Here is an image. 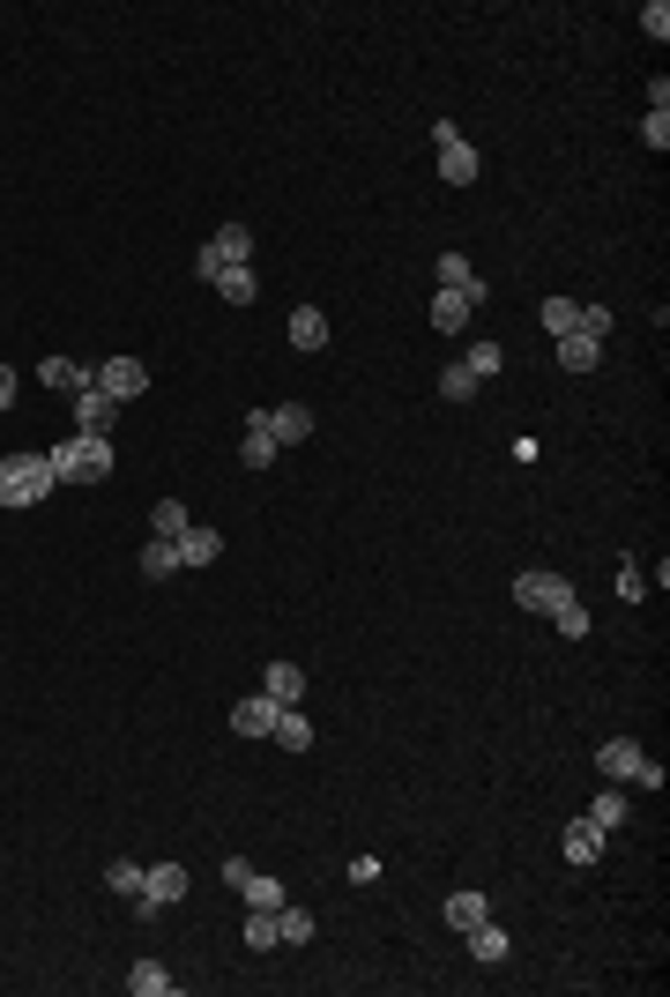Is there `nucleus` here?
I'll return each instance as SVG.
<instances>
[{
	"mask_svg": "<svg viewBox=\"0 0 670 997\" xmlns=\"http://www.w3.org/2000/svg\"><path fill=\"white\" fill-rule=\"evenodd\" d=\"M603 841H611V833H603V827H596V819L582 812V819H566V833H559V856H566V864H582V872H588V864L603 856Z\"/></svg>",
	"mask_w": 670,
	"mask_h": 997,
	"instance_id": "9",
	"label": "nucleus"
},
{
	"mask_svg": "<svg viewBox=\"0 0 670 997\" xmlns=\"http://www.w3.org/2000/svg\"><path fill=\"white\" fill-rule=\"evenodd\" d=\"M447 923H455V930H469V923H484V915H492V901H484V893H469V886H462V893H447Z\"/></svg>",
	"mask_w": 670,
	"mask_h": 997,
	"instance_id": "27",
	"label": "nucleus"
},
{
	"mask_svg": "<svg viewBox=\"0 0 670 997\" xmlns=\"http://www.w3.org/2000/svg\"><path fill=\"white\" fill-rule=\"evenodd\" d=\"M127 990H134V997H171L179 983H171V968H165V960H134V975H127Z\"/></svg>",
	"mask_w": 670,
	"mask_h": 997,
	"instance_id": "24",
	"label": "nucleus"
},
{
	"mask_svg": "<svg viewBox=\"0 0 670 997\" xmlns=\"http://www.w3.org/2000/svg\"><path fill=\"white\" fill-rule=\"evenodd\" d=\"M626 812H633V804H626V796H619V790H603V796H596V804H588V819H596V827H603V833H619V827H626Z\"/></svg>",
	"mask_w": 670,
	"mask_h": 997,
	"instance_id": "32",
	"label": "nucleus"
},
{
	"mask_svg": "<svg viewBox=\"0 0 670 997\" xmlns=\"http://www.w3.org/2000/svg\"><path fill=\"white\" fill-rule=\"evenodd\" d=\"M462 365H469L477 380H492V373L506 365V350H500V343H469V350H462Z\"/></svg>",
	"mask_w": 670,
	"mask_h": 997,
	"instance_id": "34",
	"label": "nucleus"
},
{
	"mask_svg": "<svg viewBox=\"0 0 670 997\" xmlns=\"http://www.w3.org/2000/svg\"><path fill=\"white\" fill-rule=\"evenodd\" d=\"M268 745H284V752H313V722H306V707H284V714H276Z\"/></svg>",
	"mask_w": 670,
	"mask_h": 997,
	"instance_id": "20",
	"label": "nucleus"
},
{
	"mask_svg": "<svg viewBox=\"0 0 670 997\" xmlns=\"http://www.w3.org/2000/svg\"><path fill=\"white\" fill-rule=\"evenodd\" d=\"M171 901H187V864H142V893H134V915H165Z\"/></svg>",
	"mask_w": 670,
	"mask_h": 997,
	"instance_id": "4",
	"label": "nucleus"
},
{
	"mask_svg": "<svg viewBox=\"0 0 670 997\" xmlns=\"http://www.w3.org/2000/svg\"><path fill=\"white\" fill-rule=\"evenodd\" d=\"M187 529H194V521H187V498H157V506H149V537L179 543Z\"/></svg>",
	"mask_w": 670,
	"mask_h": 997,
	"instance_id": "23",
	"label": "nucleus"
},
{
	"mask_svg": "<svg viewBox=\"0 0 670 997\" xmlns=\"http://www.w3.org/2000/svg\"><path fill=\"white\" fill-rule=\"evenodd\" d=\"M8 403H15V373L0 365V410H8Z\"/></svg>",
	"mask_w": 670,
	"mask_h": 997,
	"instance_id": "41",
	"label": "nucleus"
},
{
	"mask_svg": "<svg viewBox=\"0 0 670 997\" xmlns=\"http://www.w3.org/2000/svg\"><path fill=\"white\" fill-rule=\"evenodd\" d=\"M239 461H247V469H268V461H276V432H268V410H253V417H247Z\"/></svg>",
	"mask_w": 670,
	"mask_h": 997,
	"instance_id": "14",
	"label": "nucleus"
},
{
	"mask_svg": "<svg viewBox=\"0 0 670 997\" xmlns=\"http://www.w3.org/2000/svg\"><path fill=\"white\" fill-rule=\"evenodd\" d=\"M210 284H216L224 298H231V305H253V298H261V284H253V268H216Z\"/></svg>",
	"mask_w": 670,
	"mask_h": 997,
	"instance_id": "29",
	"label": "nucleus"
},
{
	"mask_svg": "<svg viewBox=\"0 0 670 997\" xmlns=\"http://www.w3.org/2000/svg\"><path fill=\"white\" fill-rule=\"evenodd\" d=\"M216 558H224V537H216V529H187V537H179V566H216Z\"/></svg>",
	"mask_w": 670,
	"mask_h": 997,
	"instance_id": "25",
	"label": "nucleus"
},
{
	"mask_svg": "<svg viewBox=\"0 0 670 997\" xmlns=\"http://www.w3.org/2000/svg\"><path fill=\"white\" fill-rule=\"evenodd\" d=\"M261 693H268L276 707H298V700H306V670H298V663H268V670H261Z\"/></svg>",
	"mask_w": 670,
	"mask_h": 997,
	"instance_id": "13",
	"label": "nucleus"
},
{
	"mask_svg": "<svg viewBox=\"0 0 670 997\" xmlns=\"http://www.w3.org/2000/svg\"><path fill=\"white\" fill-rule=\"evenodd\" d=\"M582 335H596V343H603V335H611V313H603V305H582Z\"/></svg>",
	"mask_w": 670,
	"mask_h": 997,
	"instance_id": "39",
	"label": "nucleus"
},
{
	"mask_svg": "<svg viewBox=\"0 0 670 997\" xmlns=\"http://www.w3.org/2000/svg\"><path fill=\"white\" fill-rule=\"evenodd\" d=\"M477 387H484V380L469 373V365H462V358H455V365H447V373H440V395H447V403H469V395H477Z\"/></svg>",
	"mask_w": 670,
	"mask_h": 997,
	"instance_id": "33",
	"label": "nucleus"
},
{
	"mask_svg": "<svg viewBox=\"0 0 670 997\" xmlns=\"http://www.w3.org/2000/svg\"><path fill=\"white\" fill-rule=\"evenodd\" d=\"M596 358H603V343L596 335H559V373H596Z\"/></svg>",
	"mask_w": 670,
	"mask_h": 997,
	"instance_id": "17",
	"label": "nucleus"
},
{
	"mask_svg": "<svg viewBox=\"0 0 670 997\" xmlns=\"http://www.w3.org/2000/svg\"><path fill=\"white\" fill-rule=\"evenodd\" d=\"M551 625H559V633H566V640H582V633H588V603H582V596H574V603H566V611H551Z\"/></svg>",
	"mask_w": 670,
	"mask_h": 997,
	"instance_id": "36",
	"label": "nucleus"
},
{
	"mask_svg": "<svg viewBox=\"0 0 670 997\" xmlns=\"http://www.w3.org/2000/svg\"><path fill=\"white\" fill-rule=\"evenodd\" d=\"M52 461L45 455H0V506H38V498H52Z\"/></svg>",
	"mask_w": 670,
	"mask_h": 997,
	"instance_id": "3",
	"label": "nucleus"
},
{
	"mask_svg": "<svg viewBox=\"0 0 670 997\" xmlns=\"http://www.w3.org/2000/svg\"><path fill=\"white\" fill-rule=\"evenodd\" d=\"M477 305H484L477 291H440V298H432V328L462 335V328H469V313H477Z\"/></svg>",
	"mask_w": 670,
	"mask_h": 997,
	"instance_id": "12",
	"label": "nucleus"
},
{
	"mask_svg": "<svg viewBox=\"0 0 670 997\" xmlns=\"http://www.w3.org/2000/svg\"><path fill=\"white\" fill-rule=\"evenodd\" d=\"M276 714H284V707L268 700V693H247V700L231 707V730H239V737H268V730H276Z\"/></svg>",
	"mask_w": 670,
	"mask_h": 997,
	"instance_id": "10",
	"label": "nucleus"
},
{
	"mask_svg": "<svg viewBox=\"0 0 670 997\" xmlns=\"http://www.w3.org/2000/svg\"><path fill=\"white\" fill-rule=\"evenodd\" d=\"M432 268H440V291H477V298H484V276L469 268V253H440Z\"/></svg>",
	"mask_w": 670,
	"mask_h": 997,
	"instance_id": "22",
	"label": "nucleus"
},
{
	"mask_svg": "<svg viewBox=\"0 0 670 997\" xmlns=\"http://www.w3.org/2000/svg\"><path fill=\"white\" fill-rule=\"evenodd\" d=\"M89 387H105L112 403H134V395H149V365H142V358H105V365L89 373Z\"/></svg>",
	"mask_w": 670,
	"mask_h": 997,
	"instance_id": "7",
	"label": "nucleus"
},
{
	"mask_svg": "<svg viewBox=\"0 0 670 997\" xmlns=\"http://www.w3.org/2000/svg\"><path fill=\"white\" fill-rule=\"evenodd\" d=\"M276 946V909H253L247 915V953H268Z\"/></svg>",
	"mask_w": 670,
	"mask_h": 997,
	"instance_id": "35",
	"label": "nucleus"
},
{
	"mask_svg": "<svg viewBox=\"0 0 670 997\" xmlns=\"http://www.w3.org/2000/svg\"><path fill=\"white\" fill-rule=\"evenodd\" d=\"M291 350H328V313L321 305H298L291 313Z\"/></svg>",
	"mask_w": 670,
	"mask_h": 997,
	"instance_id": "19",
	"label": "nucleus"
},
{
	"mask_svg": "<svg viewBox=\"0 0 670 997\" xmlns=\"http://www.w3.org/2000/svg\"><path fill=\"white\" fill-rule=\"evenodd\" d=\"M619 596H626V603H641V596H648V581H641V566H626V574H619Z\"/></svg>",
	"mask_w": 670,
	"mask_h": 997,
	"instance_id": "40",
	"label": "nucleus"
},
{
	"mask_svg": "<svg viewBox=\"0 0 670 997\" xmlns=\"http://www.w3.org/2000/svg\"><path fill=\"white\" fill-rule=\"evenodd\" d=\"M514 603H522V611H566V603H574V581H566V574H522V581H514Z\"/></svg>",
	"mask_w": 670,
	"mask_h": 997,
	"instance_id": "8",
	"label": "nucleus"
},
{
	"mask_svg": "<svg viewBox=\"0 0 670 997\" xmlns=\"http://www.w3.org/2000/svg\"><path fill=\"white\" fill-rule=\"evenodd\" d=\"M641 142H648V149H670V112H648V120H641Z\"/></svg>",
	"mask_w": 670,
	"mask_h": 997,
	"instance_id": "37",
	"label": "nucleus"
},
{
	"mask_svg": "<svg viewBox=\"0 0 670 997\" xmlns=\"http://www.w3.org/2000/svg\"><path fill=\"white\" fill-rule=\"evenodd\" d=\"M239 893H247V909H284V901H291L284 878H268V872H247V878H239Z\"/></svg>",
	"mask_w": 670,
	"mask_h": 997,
	"instance_id": "26",
	"label": "nucleus"
},
{
	"mask_svg": "<svg viewBox=\"0 0 670 997\" xmlns=\"http://www.w3.org/2000/svg\"><path fill=\"white\" fill-rule=\"evenodd\" d=\"M45 461H52L60 484H105L112 477V432H75V440L45 447Z\"/></svg>",
	"mask_w": 670,
	"mask_h": 997,
	"instance_id": "1",
	"label": "nucleus"
},
{
	"mask_svg": "<svg viewBox=\"0 0 670 997\" xmlns=\"http://www.w3.org/2000/svg\"><path fill=\"white\" fill-rule=\"evenodd\" d=\"M596 774H603V782H633V790H648V796L663 790V767L633 745V737H603V745H596Z\"/></svg>",
	"mask_w": 670,
	"mask_h": 997,
	"instance_id": "2",
	"label": "nucleus"
},
{
	"mask_svg": "<svg viewBox=\"0 0 670 997\" xmlns=\"http://www.w3.org/2000/svg\"><path fill=\"white\" fill-rule=\"evenodd\" d=\"M641 31H648V38H670V8H663V0L641 8Z\"/></svg>",
	"mask_w": 670,
	"mask_h": 997,
	"instance_id": "38",
	"label": "nucleus"
},
{
	"mask_svg": "<svg viewBox=\"0 0 670 997\" xmlns=\"http://www.w3.org/2000/svg\"><path fill=\"white\" fill-rule=\"evenodd\" d=\"M462 938H469V953L484 960V968H500L506 953H514V938H506L500 923H492V915H484V923H469V930H462Z\"/></svg>",
	"mask_w": 670,
	"mask_h": 997,
	"instance_id": "15",
	"label": "nucleus"
},
{
	"mask_svg": "<svg viewBox=\"0 0 670 997\" xmlns=\"http://www.w3.org/2000/svg\"><path fill=\"white\" fill-rule=\"evenodd\" d=\"M268 432H276V447H298V440L313 432V410H306V403H276V410H268Z\"/></svg>",
	"mask_w": 670,
	"mask_h": 997,
	"instance_id": "16",
	"label": "nucleus"
},
{
	"mask_svg": "<svg viewBox=\"0 0 670 997\" xmlns=\"http://www.w3.org/2000/svg\"><path fill=\"white\" fill-rule=\"evenodd\" d=\"M276 946H313V915L284 901V909H276Z\"/></svg>",
	"mask_w": 670,
	"mask_h": 997,
	"instance_id": "28",
	"label": "nucleus"
},
{
	"mask_svg": "<svg viewBox=\"0 0 670 997\" xmlns=\"http://www.w3.org/2000/svg\"><path fill=\"white\" fill-rule=\"evenodd\" d=\"M142 574H149V581H165V574H179V543L149 537V543H142Z\"/></svg>",
	"mask_w": 670,
	"mask_h": 997,
	"instance_id": "30",
	"label": "nucleus"
},
{
	"mask_svg": "<svg viewBox=\"0 0 670 997\" xmlns=\"http://www.w3.org/2000/svg\"><path fill=\"white\" fill-rule=\"evenodd\" d=\"M68 403H75V424H83V432H112V417H120V403H112L105 387H83V395H68Z\"/></svg>",
	"mask_w": 670,
	"mask_h": 997,
	"instance_id": "11",
	"label": "nucleus"
},
{
	"mask_svg": "<svg viewBox=\"0 0 670 997\" xmlns=\"http://www.w3.org/2000/svg\"><path fill=\"white\" fill-rule=\"evenodd\" d=\"M105 886H112L120 901H134V893H142V864H134V856H112V864H105Z\"/></svg>",
	"mask_w": 670,
	"mask_h": 997,
	"instance_id": "31",
	"label": "nucleus"
},
{
	"mask_svg": "<svg viewBox=\"0 0 670 997\" xmlns=\"http://www.w3.org/2000/svg\"><path fill=\"white\" fill-rule=\"evenodd\" d=\"M537 328H545L551 343L574 335V328H582V298H545V305H537Z\"/></svg>",
	"mask_w": 670,
	"mask_h": 997,
	"instance_id": "18",
	"label": "nucleus"
},
{
	"mask_svg": "<svg viewBox=\"0 0 670 997\" xmlns=\"http://www.w3.org/2000/svg\"><path fill=\"white\" fill-rule=\"evenodd\" d=\"M247 253H253V231H247V224H224V231H216L210 247L194 253V276L210 284L216 268H247Z\"/></svg>",
	"mask_w": 670,
	"mask_h": 997,
	"instance_id": "6",
	"label": "nucleus"
},
{
	"mask_svg": "<svg viewBox=\"0 0 670 997\" xmlns=\"http://www.w3.org/2000/svg\"><path fill=\"white\" fill-rule=\"evenodd\" d=\"M38 380L52 387V395H83V387H89V365H75V358H45Z\"/></svg>",
	"mask_w": 670,
	"mask_h": 997,
	"instance_id": "21",
	"label": "nucleus"
},
{
	"mask_svg": "<svg viewBox=\"0 0 670 997\" xmlns=\"http://www.w3.org/2000/svg\"><path fill=\"white\" fill-rule=\"evenodd\" d=\"M432 142H440V179L447 187H477V142H462L455 120H432Z\"/></svg>",
	"mask_w": 670,
	"mask_h": 997,
	"instance_id": "5",
	"label": "nucleus"
}]
</instances>
